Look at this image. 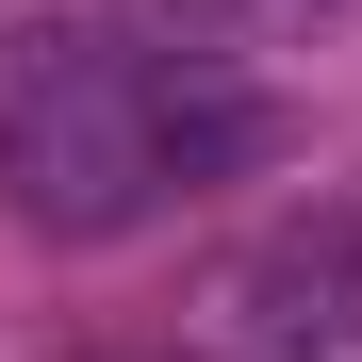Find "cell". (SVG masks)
Wrapping results in <instances>:
<instances>
[{
  "label": "cell",
  "instance_id": "7a4b0ae2",
  "mask_svg": "<svg viewBox=\"0 0 362 362\" xmlns=\"http://www.w3.org/2000/svg\"><path fill=\"white\" fill-rule=\"evenodd\" d=\"M247 329H264V346H329V329H346V230L247 264Z\"/></svg>",
  "mask_w": 362,
  "mask_h": 362
},
{
  "label": "cell",
  "instance_id": "277c9868",
  "mask_svg": "<svg viewBox=\"0 0 362 362\" xmlns=\"http://www.w3.org/2000/svg\"><path fill=\"white\" fill-rule=\"evenodd\" d=\"M346 17H362V0H346Z\"/></svg>",
  "mask_w": 362,
  "mask_h": 362
},
{
  "label": "cell",
  "instance_id": "6da1fadb",
  "mask_svg": "<svg viewBox=\"0 0 362 362\" xmlns=\"http://www.w3.org/2000/svg\"><path fill=\"white\" fill-rule=\"evenodd\" d=\"M165 99L115 33L83 17H0V198H17L33 230H66V247H99V230H132L181 148H165Z\"/></svg>",
  "mask_w": 362,
  "mask_h": 362
},
{
  "label": "cell",
  "instance_id": "3957f363",
  "mask_svg": "<svg viewBox=\"0 0 362 362\" xmlns=\"http://www.w3.org/2000/svg\"><path fill=\"white\" fill-rule=\"evenodd\" d=\"M132 17H148L165 49H181V66H214V49H230V33H264L280 0H132Z\"/></svg>",
  "mask_w": 362,
  "mask_h": 362
}]
</instances>
